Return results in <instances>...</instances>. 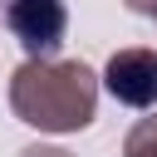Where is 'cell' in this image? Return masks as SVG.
<instances>
[{"instance_id":"2","label":"cell","mask_w":157,"mask_h":157,"mask_svg":"<svg viewBox=\"0 0 157 157\" xmlns=\"http://www.w3.org/2000/svg\"><path fill=\"white\" fill-rule=\"evenodd\" d=\"M10 29L29 49H49L64 34V5L59 0H15L10 5Z\"/></svg>"},{"instance_id":"1","label":"cell","mask_w":157,"mask_h":157,"mask_svg":"<svg viewBox=\"0 0 157 157\" xmlns=\"http://www.w3.org/2000/svg\"><path fill=\"white\" fill-rule=\"evenodd\" d=\"M108 93L123 98V103H132V108L157 103V54H147V49L113 54V64H108Z\"/></svg>"}]
</instances>
